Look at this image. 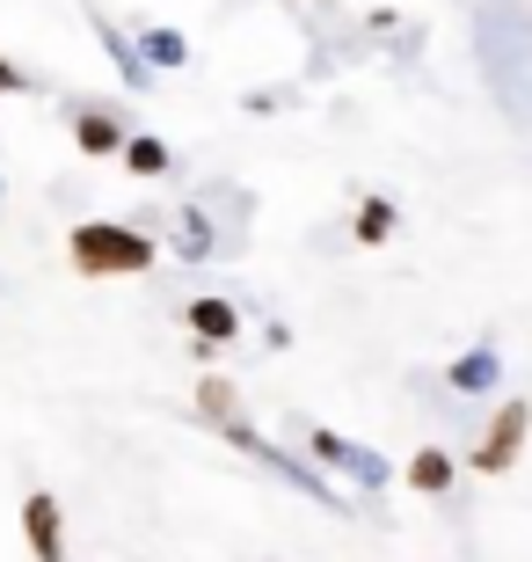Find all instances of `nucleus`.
Here are the masks:
<instances>
[{"label": "nucleus", "instance_id": "3", "mask_svg": "<svg viewBox=\"0 0 532 562\" xmlns=\"http://www.w3.org/2000/svg\"><path fill=\"white\" fill-rule=\"evenodd\" d=\"M219 438H226V446H234V453H248V460H256V468H263V475H278V482H285V490H299V497H307V504H321L328 519H350V497H343V490H336V482H328L321 468H314V460L285 453L278 438H263V431H256V424H248V417H226V424H219Z\"/></svg>", "mask_w": 532, "mask_h": 562}, {"label": "nucleus", "instance_id": "12", "mask_svg": "<svg viewBox=\"0 0 532 562\" xmlns=\"http://www.w3.org/2000/svg\"><path fill=\"white\" fill-rule=\"evenodd\" d=\"M394 475L409 482L416 497H445L452 482H460V460H452V453H445V446H416V453H409V460H401V468H394Z\"/></svg>", "mask_w": 532, "mask_h": 562}, {"label": "nucleus", "instance_id": "2", "mask_svg": "<svg viewBox=\"0 0 532 562\" xmlns=\"http://www.w3.org/2000/svg\"><path fill=\"white\" fill-rule=\"evenodd\" d=\"M154 234L139 227V220H73L66 227V263H73V278H88V285H110V278H139L154 271Z\"/></svg>", "mask_w": 532, "mask_h": 562}, {"label": "nucleus", "instance_id": "11", "mask_svg": "<svg viewBox=\"0 0 532 562\" xmlns=\"http://www.w3.org/2000/svg\"><path fill=\"white\" fill-rule=\"evenodd\" d=\"M132 44H139V59L154 66V74H183L190 66V37L176 22H132Z\"/></svg>", "mask_w": 532, "mask_h": 562}, {"label": "nucleus", "instance_id": "4", "mask_svg": "<svg viewBox=\"0 0 532 562\" xmlns=\"http://www.w3.org/2000/svg\"><path fill=\"white\" fill-rule=\"evenodd\" d=\"M525 446H532V402L525 395H503L489 417H482V431H474V446H467L460 468H474L482 482H496V475H511L518 460H525Z\"/></svg>", "mask_w": 532, "mask_h": 562}, {"label": "nucleus", "instance_id": "14", "mask_svg": "<svg viewBox=\"0 0 532 562\" xmlns=\"http://www.w3.org/2000/svg\"><path fill=\"white\" fill-rule=\"evenodd\" d=\"M117 161L132 168V176H139V183H161L168 168H176V146H168L161 132H132V139L117 146Z\"/></svg>", "mask_w": 532, "mask_h": 562}, {"label": "nucleus", "instance_id": "7", "mask_svg": "<svg viewBox=\"0 0 532 562\" xmlns=\"http://www.w3.org/2000/svg\"><path fill=\"white\" fill-rule=\"evenodd\" d=\"M168 256H176V263H212V256H234V241L219 234V220H212L197 198H183L176 220H168Z\"/></svg>", "mask_w": 532, "mask_h": 562}, {"label": "nucleus", "instance_id": "17", "mask_svg": "<svg viewBox=\"0 0 532 562\" xmlns=\"http://www.w3.org/2000/svg\"><path fill=\"white\" fill-rule=\"evenodd\" d=\"M285 103H292V88H248V95H241V110H248V117H278Z\"/></svg>", "mask_w": 532, "mask_h": 562}, {"label": "nucleus", "instance_id": "16", "mask_svg": "<svg viewBox=\"0 0 532 562\" xmlns=\"http://www.w3.org/2000/svg\"><path fill=\"white\" fill-rule=\"evenodd\" d=\"M190 409H197V424L219 431L226 417H241V387H234L226 373H205V380H197V395H190Z\"/></svg>", "mask_w": 532, "mask_h": 562}, {"label": "nucleus", "instance_id": "8", "mask_svg": "<svg viewBox=\"0 0 532 562\" xmlns=\"http://www.w3.org/2000/svg\"><path fill=\"white\" fill-rule=\"evenodd\" d=\"M183 329H190V344H241V329H248V314H241V300H226V292H197L183 307Z\"/></svg>", "mask_w": 532, "mask_h": 562}, {"label": "nucleus", "instance_id": "6", "mask_svg": "<svg viewBox=\"0 0 532 562\" xmlns=\"http://www.w3.org/2000/svg\"><path fill=\"white\" fill-rule=\"evenodd\" d=\"M66 125H73V154L88 161H117V146L132 139V117L117 103H66Z\"/></svg>", "mask_w": 532, "mask_h": 562}, {"label": "nucleus", "instance_id": "20", "mask_svg": "<svg viewBox=\"0 0 532 562\" xmlns=\"http://www.w3.org/2000/svg\"><path fill=\"white\" fill-rule=\"evenodd\" d=\"M0 205H8V176H0Z\"/></svg>", "mask_w": 532, "mask_h": 562}, {"label": "nucleus", "instance_id": "1", "mask_svg": "<svg viewBox=\"0 0 532 562\" xmlns=\"http://www.w3.org/2000/svg\"><path fill=\"white\" fill-rule=\"evenodd\" d=\"M474 74L503 110L511 132H532V8L525 0H482L474 8Z\"/></svg>", "mask_w": 532, "mask_h": 562}, {"label": "nucleus", "instance_id": "15", "mask_svg": "<svg viewBox=\"0 0 532 562\" xmlns=\"http://www.w3.org/2000/svg\"><path fill=\"white\" fill-rule=\"evenodd\" d=\"M394 227H401L394 198H358V205H350V241H358V249H380V241H394Z\"/></svg>", "mask_w": 532, "mask_h": 562}, {"label": "nucleus", "instance_id": "19", "mask_svg": "<svg viewBox=\"0 0 532 562\" xmlns=\"http://www.w3.org/2000/svg\"><path fill=\"white\" fill-rule=\"evenodd\" d=\"M263 351H292V329H285V322H263Z\"/></svg>", "mask_w": 532, "mask_h": 562}, {"label": "nucleus", "instance_id": "13", "mask_svg": "<svg viewBox=\"0 0 532 562\" xmlns=\"http://www.w3.org/2000/svg\"><path fill=\"white\" fill-rule=\"evenodd\" d=\"M95 37H103V52H110V66H117V81L132 88V95H146V88L161 81V74H154V66L139 59V44H132V30H117V22L110 15H95Z\"/></svg>", "mask_w": 532, "mask_h": 562}, {"label": "nucleus", "instance_id": "10", "mask_svg": "<svg viewBox=\"0 0 532 562\" xmlns=\"http://www.w3.org/2000/svg\"><path fill=\"white\" fill-rule=\"evenodd\" d=\"M22 541L37 562H66V504L52 490H30L22 497Z\"/></svg>", "mask_w": 532, "mask_h": 562}, {"label": "nucleus", "instance_id": "18", "mask_svg": "<svg viewBox=\"0 0 532 562\" xmlns=\"http://www.w3.org/2000/svg\"><path fill=\"white\" fill-rule=\"evenodd\" d=\"M22 88H30V74H22V66H8V59H0V95H22Z\"/></svg>", "mask_w": 532, "mask_h": 562}, {"label": "nucleus", "instance_id": "9", "mask_svg": "<svg viewBox=\"0 0 532 562\" xmlns=\"http://www.w3.org/2000/svg\"><path fill=\"white\" fill-rule=\"evenodd\" d=\"M445 387L460 402H489V395H503V351L496 344H467V351L445 366Z\"/></svg>", "mask_w": 532, "mask_h": 562}, {"label": "nucleus", "instance_id": "5", "mask_svg": "<svg viewBox=\"0 0 532 562\" xmlns=\"http://www.w3.org/2000/svg\"><path fill=\"white\" fill-rule=\"evenodd\" d=\"M307 453L321 460V468H336L350 490H365V497H380V490L394 482V460L387 453H372V446H358V438H343V431H328V424H307Z\"/></svg>", "mask_w": 532, "mask_h": 562}, {"label": "nucleus", "instance_id": "21", "mask_svg": "<svg viewBox=\"0 0 532 562\" xmlns=\"http://www.w3.org/2000/svg\"><path fill=\"white\" fill-rule=\"evenodd\" d=\"M314 8H328V0H314Z\"/></svg>", "mask_w": 532, "mask_h": 562}]
</instances>
